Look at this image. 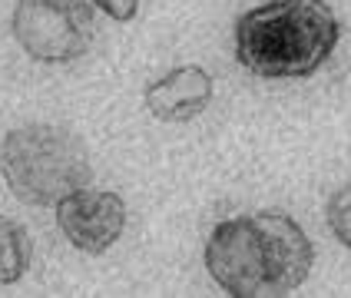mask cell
Wrapping results in <instances>:
<instances>
[{"label":"cell","mask_w":351,"mask_h":298,"mask_svg":"<svg viewBox=\"0 0 351 298\" xmlns=\"http://www.w3.org/2000/svg\"><path fill=\"white\" fill-rule=\"evenodd\" d=\"M315 249L285 212L219 222L206 242V269L232 298H282L308 278Z\"/></svg>","instance_id":"6da1fadb"},{"label":"cell","mask_w":351,"mask_h":298,"mask_svg":"<svg viewBox=\"0 0 351 298\" xmlns=\"http://www.w3.org/2000/svg\"><path fill=\"white\" fill-rule=\"evenodd\" d=\"M338 37L325 0H269L235 20V60L262 79H302L325 66Z\"/></svg>","instance_id":"7a4b0ae2"},{"label":"cell","mask_w":351,"mask_h":298,"mask_svg":"<svg viewBox=\"0 0 351 298\" xmlns=\"http://www.w3.org/2000/svg\"><path fill=\"white\" fill-rule=\"evenodd\" d=\"M0 173L10 193L27 206H57L93 176L83 142L50 123L10 129L0 146Z\"/></svg>","instance_id":"3957f363"},{"label":"cell","mask_w":351,"mask_h":298,"mask_svg":"<svg viewBox=\"0 0 351 298\" xmlns=\"http://www.w3.org/2000/svg\"><path fill=\"white\" fill-rule=\"evenodd\" d=\"M14 37L37 63L80 60L97 37L90 0H17Z\"/></svg>","instance_id":"277c9868"},{"label":"cell","mask_w":351,"mask_h":298,"mask_svg":"<svg viewBox=\"0 0 351 298\" xmlns=\"http://www.w3.org/2000/svg\"><path fill=\"white\" fill-rule=\"evenodd\" d=\"M57 225L86 256H103L126 229V202L106 189H77L57 202Z\"/></svg>","instance_id":"5b68a950"},{"label":"cell","mask_w":351,"mask_h":298,"mask_svg":"<svg viewBox=\"0 0 351 298\" xmlns=\"http://www.w3.org/2000/svg\"><path fill=\"white\" fill-rule=\"evenodd\" d=\"M213 103V77L202 66H176L146 86V106L162 123H186Z\"/></svg>","instance_id":"8992f818"},{"label":"cell","mask_w":351,"mask_h":298,"mask_svg":"<svg viewBox=\"0 0 351 298\" xmlns=\"http://www.w3.org/2000/svg\"><path fill=\"white\" fill-rule=\"evenodd\" d=\"M34 256V242L27 225L10 216H0V285H14L23 278Z\"/></svg>","instance_id":"52a82bcc"},{"label":"cell","mask_w":351,"mask_h":298,"mask_svg":"<svg viewBox=\"0 0 351 298\" xmlns=\"http://www.w3.org/2000/svg\"><path fill=\"white\" fill-rule=\"evenodd\" d=\"M328 229L341 245L351 249V182L341 186L332 199H328Z\"/></svg>","instance_id":"ba28073f"},{"label":"cell","mask_w":351,"mask_h":298,"mask_svg":"<svg viewBox=\"0 0 351 298\" xmlns=\"http://www.w3.org/2000/svg\"><path fill=\"white\" fill-rule=\"evenodd\" d=\"M90 3H93V7H99L106 17L119 20V23L133 20V17H136V10H139V0H90Z\"/></svg>","instance_id":"9c48e42d"}]
</instances>
